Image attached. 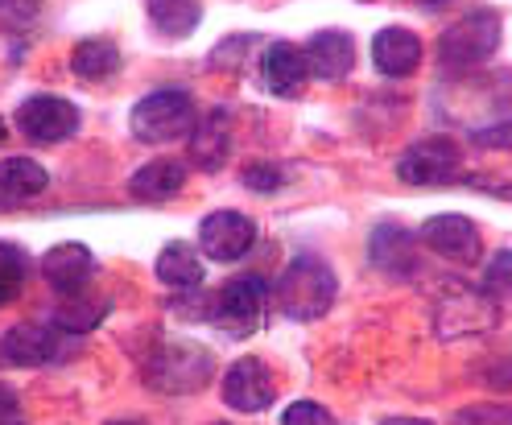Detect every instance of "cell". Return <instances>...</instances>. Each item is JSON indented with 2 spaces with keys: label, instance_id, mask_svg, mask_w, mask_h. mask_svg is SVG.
I'll use <instances>...</instances> for the list:
<instances>
[{
  "label": "cell",
  "instance_id": "obj_1",
  "mask_svg": "<svg viewBox=\"0 0 512 425\" xmlns=\"http://www.w3.org/2000/svg\"><path fill=\"white\" fill-rule=\"evenodd\" d=\"M339 281L318 256H298L277 281V310L290 322H314L335 306Z\"/></svg>",
  "mask_w": 512,
  "mask_h": 425
},
{
  "label": "cell",
  "instance_id": "obj_2",
  "mask_svg": "<svg viewBox=\"0 0 512 425\" xmlns=\"http://www.w3.org/2000/svg\"><path fill=\"white\" fill-rule=\"evenodd\" d=\"M190 128H195V100H190L182 87L149 91L133 108V137H141L145 145L182 141V137H190Z\"/></svg>",
  "mask_w": 512,
  "mask_h": 425
},
{
  "label": "cell",
  "instance_id": "obj_3",
  "mask_svg": "<svg viewBox=\"0 0 512 425\" xmlns=\"http://www.w3.org/2000/svg\"><path fill=\"white\" fill-rule=\"evenodd\" d=\"M500 46V17L488 13V9H479L455 25H446V34L438 38V67L442 71H471L479 67V62H488Z\"/></svg>",
  "mask_w": 512,
  "mask_h": 425
},
{
  "label": "cell",
  "instance_id": "obj_4",
  "mask_svg": "<svg viewBox=\"0 0 512 425\" xmlns=\"http://www.w3.org/2000/svg\"><path fill=\"white\" fill-rule=\"evenodd\" d=\"M265 306H269V285L261 277H236V281H228V285L215 293L211 322L219 326L223 335L248 339V335L261 331Z\"/></svg>",
  "mask_w": 512,
  "mask_h": 425
},
{
  "label": "cell",
  "instance_id": "obj_5",
  "mask_svg": "<svg viewBox=\"0 0 512 425\" xmlns=\"http://www.w3.org/2000/svg\"><path fill=\"white\" fill-rule=\"evenodd\" d=\"M397 178L409 186H446L463 178V149L451 137H426L397 161Z\"/></svg>",
  "mask_w": 512,
  "mask_h": 425
},
{
  "label": "cell",
  "instance_id": "obj_6",
  "mask_svg": "<svg viewBox=\"0 0 512 425\" xmlns=\"http://www.w3.org/2000/svg\"><path fill=\"white\" fill-rule=\"evenodd\" d=\"M13 124L25 141L34 145H58L79 133V108L58 100V95H34L13 112Z\"/></svg>",
  "mask_w": 512,
  "mask_h": 425
},
{
  "label": "cell",
  "instance_id": "obj_7",
  "mask_svg": "<svg viewBox=\"0 0 512 425\" xmlns=\"http://www.w3.org/2000/svg\"><path fill=\"white\" fill-rule=\"evenodd\" d=\"M273 397H277L273 372L265 368V359H256V355L236 359L228 376H223V405L236 413H261L273 405Z\"/></svg>",
  "mask_w": 512,
  "mask_h": 425
},
{
  "label": "cell",
  "instance_id": "obj_8",
  "mask_svg": "<svg viewBox=\"0 0 512 425\" xmlns=\"http://www.w3.org/2000/svg\"><path fill=\"white\" fill-rule=\"evenodd\" d=\"M153 384L162 392H195L207 384L211 376V355L190 347V343H174V347H162L153 355V368H149Z\"/></svg>",
  "mask_w": 512,
  "mask_h": 425
},
{
  "label": "cell",
  "instance_id": "obj_9",
  "mask_svg": "<svg viewBox=\"0 0 512 425\" xmlns=\"http://www.w3.org/2000/svg\"><path fill=\"white\" fill-rule=\"evenodd\" d=\"M199 244L211 260L228 265V260H240L256 244V223L244 211H211L199 223Z\"/></svg>",
  "mask_w": 512,
  "mask_h": 425
},
{
  "label": "cell",
  "instance_id": "obj_10",
  "mask_svg": "<svg viewBox=\"0 0 512 425\" xmlns=\"http://www.w3.org/2000/svg\"><path fill=\"white\" fill-rule=\"evenodd\" d=\"M0 347H5V359L17 368H46L67 359V343H62V335L50 322H17Z\"/></svg>",
  "mask_w": 512,
  "mask_h": 425
},
{
  "label": "cell",
  "instance_id": "obj_11",
  "mask_svg": "<svg viewBox=\"0 0 512 425\" xmlns=\"http://www.w3.org/2000/svg\"><path fill=\"white\" fill-rule=\"evenodd\" d=\"M306 75H310V62H306V50H298L294 42H273L265 50V62H261V79L273 95L281 100H298L302 87H306Z\"/></svg>",
  "mask_w": 512,
  "mask_h": 425
},
{
  "label": "cell",
  "instance_id": "obj_12",
  "mask_svg": "<svg viewBox=\"0 0 512 425\" xmlns=\"http://www.w3.org/2000/svg\"><path fill=\"white\" fill-rule=\"evenodd\" d=\"M306 62H310V75L339 83L351 75V67H356V42H351V34H343V29H323V34L310 38Z\"/></svg>",
  "mask_w": 512,
  "mask_h": 425
},
{
  "label": "cell",
  "instance_id": "obj_13",
  "mask_svg": "<svg viewBox=\"0 0 512 425\" xmlns=\"http://www.w3.org/2000/svg\"><path fill=\"white\" fill-rule=\"evenodd\" d=\"M422 240L446 256V260H475L479 256V232L467 215H434L422 223Z\"/></svg>",
  "mask_w": 512,
  "mask_h": 425
},
{
  "label": "cell",
  "instance_id": "obj_14",
  "mask_svg": "<svg viewBox=\"0 0 512 425\" xmlns=\"http://www.w3.org/2000/svg\"><path fill=\"white\" fill-rule=\"evenodd\" d=\"M372 62L380 75L389 79H405L422 67V38L409 34V29H380L376 42H372Z\"/></svg>",
  "mask_w": 512,
  "mask_h": 425
},
{
  "label": "cell",
  "instance_id": "obj_15",
  "mask_svg": "<svg viewBox=\"0 0 512 425\" xmlns=\"http://www.w3.org/2000/svg\"><path fill=\"white\" fill-rule=\"evenodd\" d=\"M228 149H232V116L215 108L207 120H195L190 128V157H195V166L215 174L223 170V161H228Z\"/></svg>",
  "mask_w": 512,
  "mask_h": 425
},
{
  "label": "cell",
  "instance_id": "obj_16",
  "mask_svg": "<svg viewBox=\"0 0 512 425\" xmlns=\"http://www.w3.org/2000/svg\"><path fill=\"white\" fill-rule=\"evenodd\" d=\"M91 273H95V260H91V248H83V244H54L42 256V277L62 293L83 289Z\"/></svg>",
  "mask_w": 512,
  "mask_h": 425
},
{
  "label": "cell",
  "instance_id": "obj_17",
  "mask_svg": "<svg viewBox=\"0 0 512 425\" xmlns=\"http://www.w3.org/2000/svg\"><path fill=\"white\" fill-rule=\"evenodd\" d=\"M182 186H186V166L174 157H157L128 178V190H133V199H141V203H166Z\"/></svg>",
  "mask_w": 512,
  "mask_h": 425
},
{
  "label": "cell",
  "instance_id": "obj_18",
  "mask_svg": "<svg viewBox=\"0 0 512 425\" xmlns=\"http://www.w3.org/2000/svg\"><path fill=\"white\" fill-rule=\"evenodd\" d=\"M50 174L38 166L34 157H5L0 161V199L5 203H34L46 194Z\"/></svg>",
  "mask_w": 512,
  "mask_h": 425
},
{
  "label": "cell",
  "instance_id": "obj_19",
  "mask_svg": "<svg viewBox=\"0 0 512 425\" xmlns=\"http://www.w3.org/2000/svg\"><path fill=\"white\" fill-rule=\"evenodd\" d=\"M496 322V306L479 293H459L438 310V335H459V331H488Z\"/></svg>",
  "mask_w": 512,
  "mask_h": 425
},
{
  "label": "cell",
  "instance_id": "obj_20",
  "mask_svg": "<svg viewBox=\"0 0 512 425\" xmlns=\"http://www.w3.org/2000/svg\"><path fill=\"white\" fill-rule=\"evenodd\" d=\"M145 13L162 38H190L203 21L199 0H145Z\"/></svg>",
  "mask_w": 512,
  "mask_h": 425
},
{
  "label": "cell",
  "instance_id": "obj_21",
  "mask_svg": "<svg viewBox=\"0 0 512 425\" xmlns=\"http://www.w3.org/2000/svg\"><path fill=\"white\" fill-rule=\"evenodd\" d=\"M157 277H162V285L182 289V293L199 289L203 285V260H199V252L190 244L174 240V244L162 248V256H157Z\"/></svg>",
  "mask_w": 512,
  "mask_h": 425
},
{
  "label": "cell",
  "instance_id": "obj_22",
  "mask_svg": "<svg viewBox=\"0 0 512 425\" xmlns=\"http://www.w3.org/2000/svg\"><path fill=\"white\" fill-rule=\"evenodd\" d=\"M409 256H413V240L405 227L397 223H380L372 240H368V260L384 273H405L409 269Z\"/></svg>",
  "mask_w": 512,
  "mask_h": 425
},
{
  "label": "cell",
  "instance_id": "obj_23",
  "mask_svg": "<svg viewBox=\"0 0 512 425\" xmlns=\"http://www.w3.org/2000/svg\"><path fill=\"white\" fill-rule=\"evenodd\" d=\"M71 71L79 79H108L120 71V50L108 38H87L71 50Z\"/></svg>",
  "mask_w": 512,
  "mask_h": 425
},
{
  "label": "cell",
  "instance_id": "obj_24",
  "mask_svg": "<svg viewBox=\"0 0 512 425\" xmlns=\"http://www.w3.org/2000/svg\"><path fill=\"white\" fill-rule=\"evenodd\" d=\"M25 289V252L17 244H0V310L21 298Z\"/></svg>",
  "mask_w": 512,
  "mask_h": 425
},
{
  "label": "cell",
  "instance_id": "obj_25",
  "mask_svg": "<svg viewBox=\"0 0 512 425\" xmlns=\"http://www.w3.org/2000/svg\"><path fill=\"white\" fill-rule=\"evenodd\" d=\"M104 318V302H95V306H62L58 314H54V322L62 326V331H91L95 322Z\"/></svg>",
  "mask_w": 512,
  "mask_h": 425
},
{
  "label": "cell",
  "instance_id": "obj_26",
  "mask_svg": "<svg viewBox=\"0 0 512 425\" xmlns=\"http://www.w3.org/2000/svg\"><path fill=\"white\" fill-rule=\"evenodd\" d=\"M471 141H475L479 149H512V120H496V124L475 128Z\"/></svg>",
  "mask_w": 512,
  "mask_h": 425
},
{
  "label": "cell",
  "instance_id": "obj_27",
  "mask_svg": "<svg viewBox=\"0 0 512 425\" xmlns=\"http://www.w3.org/2000/svg\"><path fill=\"white\" fill-rule=\"evenodd\" d=\"M484 289H492V293H512V252H500L492 265H488Z\"/></svg>",
  "mask_w": 512,
  "mask_h": 425
},
{
  "label": "cell",
  "instance_id": "obj_28",
  "mask_svg": "<svg viewBox=\"0 0 512 425\" xmlns=\"http://www.w3.org/2000/svg\"><path fill=\"white\" fill-rule=\"evenodd\" d=\"M281 421H285V425H302V421H310V425H327V421H331V409L314 405V401H298V405H290V409L281 413Z\"/></svg>",
  "mask_w": 512,
  "mask_h": 425
},
{
  "label": "cell",
  "instance_id": "obj_29",
  "mask_svg": "<svg viewBox=\"0 0 512 425\" xmlns=\"http://www.w3.org/2000/svg\"><path fill=\"white\" fill-rule=\"evenodd\" d=\"M38 13V0H0V21H13L25 25L29 17Z\"/></svg>",
  "mask_w": 512,
  "mask_h": 425
},
{
  "label": "cell",
  "instance_id": "obj_30",
  "mask_svg": "<svg viewBox=\"0 0 512 425\" xmlns=\"http://www.w3.org/2000/svg\"><path fill=\"white\" fill-rule=\"evenodd\" d=\"M244 182L252 186V190H273V186H281V174L273 170V166H252V170H244Z\"/></svg>",
  "mask_w": 512,
  "mask_h": 425
},
{
  "label": "cell",
  "instance_id": "obj_31",
  "mask_svg": "<svg viewBox=\"0 0 512 425\" xmlns=\"http://www.w3.org/2000/svg\"><path fill=\"white\" fill-rule=\"evenodd\" d=\"M475 417H492V421H512V409H500V405H471L459 413V421H475Z\"/></svg>",
  "mask_w": 512,
  "mask_h": 425
},
{
  "label": "cell",
  "instance_id": "obj_32",
  "mask_svg": "<svg viewBox=\"0 0 512 425\" xmlns=\"http://www.w3.org/2000/svg\"><path fill=\"white\" fill-rule=\"evenodd\" d=\"M21 405H17V392L9 384H0V421H17Z\"/></svg>",
  "mask_w": 512,
  "mask_h": 425
},
{
  "label": "cell",
  "instance_id": "obj_33",
  "mask_svg": "<svg viewBox=\"0 0 512 425\" xmlns=\"http://www.w3.org/2000/svg\"><path fill=\"white\" fill-rule=\"evenodd\" d=\"M5 141H9V120L0 116V145H5Z\"/></svg>",
  "mask_w": 512,
  "mask_h": 425
},
{
  "label": "cell",
  "instance_id": "obj_34",
  "mask_svg": "<svg viewBox=\"0 0 512 425\" xmlns=\"http://www.w3.org/2000/svg\"><path fill=\"white\" fill-rule=\"evenodd\" d=\"M422 5H446V0H422Z\"/></svg>",
  "mask_w": 512,
  "mask_h": 425
},
{
  "label": "cell",
  "instance_id": "obj_35",
  "mask_svg": "<svg viewBox=\"0 0 512 425\" xmlns=\"http://www.w3.org/2000/svg\"><path fill=\"white\" fill-rule=\"evenodd\" d=\"M0 203H5V199H0Z\"/></svg>",
  "mask_w": 512,
  "mask_h": 425
}]
</instances>
